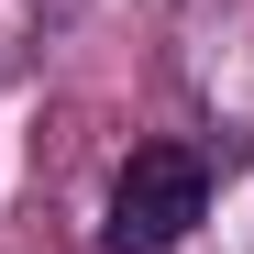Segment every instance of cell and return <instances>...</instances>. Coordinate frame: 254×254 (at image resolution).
I'll return each mask as SVG.
<instances>
[{
    "instance_id": "cell-1",
    "label": "cell",
    "mask_w": 254,
    "mask_h": 254,
    "mask_svg": "<svg viewBox=\"0 0 254 254\" xmlns=\"http://www.w3.org/2000/svg\"><path fill=\"white\" fill-rule=\"evenodd\" d=\"M199 221H210V144L155 133V144L122 155L111 210H100V243H111V254H177Z\"/></svg>"
}]
</instances>
